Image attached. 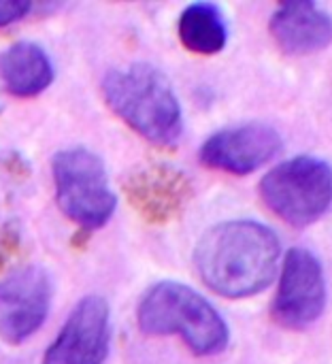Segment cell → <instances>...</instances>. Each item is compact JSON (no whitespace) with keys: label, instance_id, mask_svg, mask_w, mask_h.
<instances>
[{"label":"cell","instance_id":"5b68a950","mask_svg":"<svg viewBox=\"0 0 332 364\" xmlns=\"http://www.w3.org/2000/svg\"><path fill=\"white\" fill-rule=\"evenodd\" d=\"M260 196L277 218L305 228L332 207V164L316 156L290 158L262 177Z\"/></svg>","mask_w":332,"mask_h":364},{"label":"cell","instance_id":"ba28073f","mask_svg":"<svg viewBox=\"0 0 332 364\" xmlns=\"http://www.w3.org/2000/svg\"><path fill=\"white\" fill-rule=\"evenodd\" d=\"M111 337L113 324L107 299L87 294L73 307L55 339L45 350L41 364H105Z\"/></svg>","mask_w":332,"mask_h":364},{"label":"cell","instance_id":"6da1fadb","mask_svg":"<svg viewBox=\"0 0 332 364\" xmlns=\"http://www.w3.org/2000/svg\"><path fill=\"white\" fill-rule=\"evenodd\" d=\"M282 243L273 228L256 220L211 226L194 247L203 284L224 299H250L267 290L279 269Z\"/></svg>","mask_w":332,"mask_h":364},{"label":"cell","instance_id":"8992f818","mask_svg":"<svg viewBox=\"0 0 332 364\" xmlns=\"http://www.w3.org/2000/svg\"><path fill=\"white\" fill-rule=\"evenodd\" d=\"M326 307V275L322 262L303 247L290 250L282 264L279 286L271 305L277 326L305 331L314 326Z\"/></svg>","mask_w":332,"mask_h":364},{"label":"cell","instance_id":"7c38bea8","mask_svg":"<svg viewBox=\"0 0 332 364\" xmlns=\"http://www.w3.org/2000/svg\"><path fill=\"white\" fill-rule=\"evenodd\" d=\"M53 77L49 53L32 41H17L0 53V81L15 98L43 94L53 83Z\"/></svg>","mask_w":332,"mask_h":364},{"label":"cell","instance_id":"52a82bcc","mask_svg":"<svg viewBox=\"0 0 332 364\" xmlns=\"http://www.w3.org/2000/svg\"><path fill=\"white\" fill-rule=\"evenodd\" d=\"M53 299L49 273L38 264L11 271L0 279V339L21 346L45 324Z\"/></svg>","mask_w":332,"mask_h":364},{"label":"cell","instance_id":"30bf717a","mask_svg":"<svg viewBox=\"0 0 332 364\" xmlns=\"http://www.w3.org/2000/svg\"><path fill=\"white\" fill-rule=\"evenodd\" d=\"M122 190L132 209L147 224H171L177 220L194 196L192 179L171 164H145L132 168Z\"/></svg>","mask_w":332,"mask_h":364},{"label":"cell","instance_id":"7a4b0ae2","mask_svg":"<svg viewBox=\"0 0 332 364\" xmlns=\"http://www.w3.org/2000/svg\"><path fill=\"white\" fill-rule=\"evenodd\" d=\"M109 109L145 141L173 147L183 134L181 102L162 70L147 62L111 68L100 83Z\"/></svg>","mask_w":332,"mask_h":364},{"label":"cell","instance_id":"8fae6325","mask_svg":"<svg viewBox=\"0 0 332 364\" xmlns=\"http://www.w3.org/2000/svg\"><path fill=\"white\" fill-rule=\"evenodd\" d=\"M277 47L288 55H309L332 43V15L311 0L284 2L269 21Z\"/></svg>","mask_w":332,"mask_h":364},{"label":"cell","instance_id":"277c9868","mask_svg":"<svg viewBox=\"0 0 332 364\" xmlns=\"http://www.w3.org/2000/svg\"><path fill=\"white\" fill-rule=\"evenodd\" d=\"M51 177L60 211L79 228L94 232L113 218L117 196L107 166L87 147H66L51 158Z\"/></svg>","mask_w":332,"mask_h":364},{"label":"cell","instance_id":"3957f363","mask_svg":"<svg viewBox=\"0 0 332 364\" xmlns=\"http://www.w3.org/2000/svg\"><path fill=\"white\" fill-rule=\"evenodd\" d=\"M136 322L147 337H179L196 356H218L230 343L222 314L194 288L179 282H158L145 290Z\"/></svg>","mask_w":332,"mask_h":364},{"label":"cell","instance_id":"9c48e42d","mask_svg":"<svg viewBox=\"0 0 332 364\" xmlns=\"http://www.w3.org/2000/svg\"><path fill=\"white\" fill-rule=\"evenodd\" d=\"M282 134L264 122H245L222 128L205 139L198 158L207 168L250 175L282 151Z\"/></svg>","mask_w":332,"mask_h":364},{"label":"cell","instance_id":"5bb4252c","mask_svg":"<svg viewBox=\"0 0 332 364\" xmlns=\"http://www.w3.org/2000/svg\"><path fill=\"white\" fill-rule=\"evenodd\" d=\"M32 11V2L28 0H0V28L11 26L28 17Z\"/></svg>","mask_w":332,"mask_h":364},{"label":"cell","instance_id":"4fadbf2b","mask_svg":"<svg viewBox=\"0 0 332 364\" xmlns=\"http://www.w3.org/2000/svg\"><path fill=\"white\" fill-rule=\"evenodd\" d=\"M177 34L188 51L198 55H215L228 43V23L218 4L194 2L181 11Z\"/></svg>","mask_w":332,"mask_h":364}]
</instances>
